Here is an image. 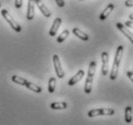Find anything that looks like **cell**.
<instances>
[{
    "mask_svg": "<svg viewBox=\"0 0 133 125\" xmlns=\"http://www.w3.org/2000/svg\"><path fill=\"white\" fill-rule=\"evenodd\" d=\"M123 46H119L116 51V55L114 58L113 66H112V70L110 72V79L114 81L116 80L118 77V72H119V68H120V63L123 57Z\"/></svg>",
    "mask_w": 133,
    "mask_h": 125,
    "instance_id": "6da1fadb",
    "label": "cell"
},
{
    "mask_svg": "<svg viewBox=\"0 0 133 125\" xmlns=\"http://www.w3.org/2000/svg\"><path fill=\"white\" fill-rule=\"evenodd\" d=\"M96 67H97L96 61H92L90 63V65H89L88 75H87V79H86V81H85V86H84V92L86 94H90L91 91H92L94 77H95V73H96Z\"/></svg>",
    "mask_w": 133,
    "mask_h": 125,
    "instance_id": "7a4b0ae2",
    "label": "cell"
},
{
    "mask_svg": "<svg viewBox=\"0 0 133 125\" xmlns=\"http://www.w3.org/2000/svg\"><path fill=\"white\" fill-rule=\"evenodd\" d=\"M1 15H2V17L6 20L7 22L10 24L11 27H12V28H13L16 32H20V31H21V26L17 23L16 20H14L13 17H11V15L9 14V12H8V11L5 10V9L1 10Z\"/></svg>",
    "mask_w": 133,
    "mask_h": 125,
    "instance_id": "3957f363",
    "label": "cell"
},
{
    "mask_svg": "<svg viewBox=\"0 0 133 125\" xmlns=\"http://www.w3.org/2000/svg\"><path fill=\"white\" fill-rule=\"evenodd\" d=\"M114 114H115V111L113 109L100 108L91 110L90 112H88V115H89V117H95V116H97V115H113Z\"/></svg>",
    "mask_w": 133,
    "mask_h": 125,
    "instance_id": "277c9868",
    "label": "cell"
},
{
    "mask_svg": "<svg viewBox=\"0 0 133 125\" xmlns=\"http://www.w3.org/2000/svg\"><path fill=\"white\" fill-rule=\"evenodd\" d=\"M52 61H53L54 69H55L57 77L59 79H63L64 76H65V73H64V70H63V68H62V64H61L60 58L58 56V54H53Z\"/></svg>",
    "mask_w": 133,
    "mask_h": 125,
    "instance_id": "5b68a950",
    "label": "cell"
},
{
    "mask_svg": "<svg viewBox=\"0 0 133 125\" xmlns=\"http://www.w3.org/2000/svg\"><path fill=\"white\" fill-rule=\"evenodd\" d=\"M101 73L103 76H107L109 71V54L106 51H103L101 53Z\"/></svg>",
    "mask_w": 133,
    "mask_h": 125,
    "instance_id": "8992f818",
    "label": "cell"
},
{
    "mask_svg": "<svg viewBox=\"0 0 133 125\" xmlns=\"http://www.w3.org/2000/svg\"><path fill=\"white\" fill-rule=\"evenodd\" d=\"M116 26L118 27V29L122 32V33L125 36V37L128 39V40L131 42L133 44V33L131 32L130 30H128L127 27H125V25L124 24H123L122 22H118V23L116 24Z\"/></svg>",
    "mask_w": 133,
    "mask_h": 125,
    "instance_id": "52a82bcc",
    "label": "cell"
},
{
    "mask_svg": "<svg viewBox=\"0 0 133 125\" xmlns=\"http://www.w3.org/2000/svg\"><path fill=\"white\" fill-rule=\"evenodd\" d=\"M35 4H36L37 7L39 8V10L42 12V14H43L45 17H49L50 16H51V12H50L49 9L43 4V2L42 0H35Z\"/></svg>",
    "mask_w": 133,
    "mask_h": 125,
    "instance_id": "ba28073f",
    "label": "cell"
},
{
    "mask_svg": "<svg viewBox=\"0 0 133 125\" xmlns=\"http://www.w3.org/2000/svg\"><path fill=\"white\" fill-rule=\"evenodd\" d=\"M61 24H62V19L61 17H56L53 21V24H52V26L50 28L49 30V35L51 37H54L55 35H56L57 31L59 30V28H60Z\"/></svg>",
    "mask_w": 133,
    "mask_h": 125,
    "instance_id": "9c48e42d",
    "label": "cell"
},
{
    "mask_svg": "<svg viewBox=\"0 0 133 125\" xmlns=\"http://www.w3.org/2000/svg\"><path fill=\"white\" fill-rule=\"evenodd\" d=\"M35 16V0H28L27 6V20H32Z\"/></svg>",
    "mask_w": 133,
    "mask_h": 125,
    "instance_id": "30bf717a",
    "label": "cell"
},
{
    "mask_svg": "<svg viewBox=\"0 0 133 125\" xmlns=\"http://www.w3.org/2000/svg\"><path fill=\"white\" fill-rule=\"evenodd\" d=\"M84 75H85L84 70H79V71L77 72L76 74L74 75L72 78L69 81V85H70V86H72V85H76L78 81H80L82 80V78L84 77Z\"/></svg>",
    "mask_w": 133,
    "mask_h": 125,
    "instance_id": "8fae6325",
    "label": "cell"
},
{
    "mask_svg": "<svg viewBox=\"0 0 133 125\" xmlns=\"http://www.w3.org/2000/svg\"><path fill=\"white\" fill-rule=\"evenodd\" d=\"M113 10H114V5H113V4H108L106 8H105L102 12H101V14H100V16H99V19L101 20H106L107 17H108V16L111 14V12H112Z\"/></svg>",
    "mask_w": 133,
    "mask_h": 125,
    "instance_id": "7c38bea8",
    "label": "cell"
},
{
    "mask_svg": "<svg viewBox=\"0 0 133 125\" xmlns=\"http://www.w3.org/2000/svg\"><path fill=\"white\" fill-rule=\"evenodd\" d=\"M72 33L76 36V37H78L79 39H81V40H83V41H88L89 40V36L87 35L84 31L82 30H80L79 28H73L72 29Z\"/></svg>",
    "mask_w": 133,
    "mask_h": 125,
    "instance_id": "4fadbf2b",
    "label": "cell"
},
{
    "mask_svg": "<svg viewBox=\"0 0 133 125\" xmlns=\"http://www.w3.org/2000/svg\"><path fill=\"white\" fill-rule=\"evenodd\" d=\"M25 86H26L28 89H30V90H32L33 92H36V93H41L42 90H43L41 86L35 85V84H33V82H30V81H27Z\"/></svg>",
    "mask_w": 133,
    "mask_h": 125,
    "instance_id": "5bb4252c",
    "label": "cell"
},
{
    "mask_svg": "<svg viewBox=\"0 0 133 125\" xmlns=\"http://www.w3.org/2000/svg\"><path fill=\"white\" fill-rule=\"evenodd\" d=\"M68 107V104L66 102H55L50 105V108L52 110H65Z\"/></svg>",
    "mask_w": 133,
    "mask_h": 125,
    "instance_id": "9a60e30c",
    "label": "cell"
},
{
    "mask_svg": "<svg viewBox=\"0 0 133 125\" xmlns=\"http://www.w3.org/2000/svg\"><path fill=\"white\" fill-rule=\"evenodd\" d=\"M124 117H125V122L127 123H131L132 122V107H127L125 112H124Z\"/></svg>",
    "mask_w": 133,
    "mask_h": 125,
    "instance_id": "2e32d148",
    "label": "cell"
},
{
    "mask_svg": "<svg viewBox=\"0 0 133 125\" xmlns=\"http://www.w3.org/2000/svg\"><path fill=\"white\" fill-rule=\"evenodd\" d=\"M12 81L15 82V84H17V85H26L27 81L26 79L22 78V77H19V76H16V75H14L13 77H12Z\"/></svg>",
    "mask_w": 133,
    "mask_h": 125,
    "instance_id": "e0dca14e",
    "label": "cell"
},
{
    "mask_svg": "<svg viewBox=\"0 0 133 125\" xmlns=\"http://www.w3.org/2000/svg\"><path fill=\"white\" fill-rule=\"evenodd\" d=\"M55 88H56V79L52 77L48 81V92L49 93H53L55 91Z\"/></svg>",
    "mask_w": 133,
    "mask_h": 125,
    "instance_id": "ac0fdd59",
    "label": "cell"
},
{
    "mask_svg": "<svg viewBox=\"0 0 133 125\" xmlns=\"http://www.w3.org/2000/svg\"><path fill=\"white\" fill-rule=\"evenodd\" d=\"M69 35H70V31L68 30V29L64 30L63 32L58 36V38H57V42H58V43H63L64 41L69 37Z\"/></svg>",
    "mask_w": 133,
    "mask_h": 125,
    "instance_id": "d6986e66",
    "label": "cell"
},
{
    "mask_svg": "<svg viewBox=\"0 0 133 125\" xmlns=\"http://www.w3.org/2000/svg\"><path fill=\"white\" fill-rule=\"evenodd\" d=\"M22 3H23V0H15V7L19 9L22 6Z\"/></svg>",
    "mask_w": 133,
    "mask_h": 125,
    "instance_id": "ffe728a7",
    "label": "cell"
},
{
    "mask_svg": "<svg viewBox=\"0 0 133 125\" xmlns=\"http://www.w3.org/2000/svg\"><path fill=\"white\" fill-rule=\"evenodd\" d=\"M55 1H56L58 7H60V8L65 7V1H64V0H55Z\"/></svg>",
    "mask_w": 133,
    "mask_h": 125,
    "instance_id": "44dd1931",
    "label": "cell"
},
{
    "mask_svg": "<svg viewBox=\"0 0 133 125\" xmlns=\"http://www.w3.org/2000/svg\"><path fill=\"white\" fill-rule=\"evenodd\" d=\"M125 7H133V0H127L124 2Z\"/></svg>",
    "mask_w": 133,
    "mask_h": 125,
    "instance_id": "7402d4cb",
    "label": "cell"
},
{
    "mask_svg": "<svg viewBox=\"0 0 133 125\" xmlns=\"http://www.w3.org/2000/svg\"><path fill=\"white\" fill-rule=\"evenodd\" d=\"M125 26L129 27V28H133V21L132 20H127V21H125Z\"/></svg>",
    "mask_w": 133,
    "mask_h": 125,
    "instance_id": "603a6c76",
    "label": "cell"
},
{
    "mask_svg": "<svg viewBox=\"0 0 133 125\" xmlns=\"http://www.w3.org/2000/svg\"><path fill=\"white\" fill-rule=\"evenodd\" d=\"M127 77H128V79H129V80H130V81H132V82H133V72H127Z\"/></svg>",
    "mask_w": 133,
    "mask_h": 125,
    "instance_id": "cb8c5ba5",
    "label": "cell"
},
{
    "mask_svg": "<svg viewBox=\"0 0 133 125\" xmlns=\"http://www.w3.org/2000/svg\"><path fill=\"white\" fill-rule=\"evenodd\" d=\"M129 19H130L131 20H133V13H132V14H130V15H129Z\"/></svg>",
    "mask_w": 133,
    "mask_h": 125,
    "instance_id": "d4e9b609",
    "label": "cell"
},
{
    "mask_svg": "<svg viewBox=\"0 0 133 125\" xmlns=\"http://www.w3.org/2000/svg\"><path fill=\"white\" fill-rule=\"evenodd\" d=\"M79 1H82V0H79Z\"/></svg>",
    "mask_w": 133,
    "mask_h": 125,
    "instance_id": "484cf974",
    "label": "cell"
},
{
    "mask_svg": "<svg viewBox=\"0 0 133 125\" xmlns=\"http://www.w3.org/2000/svg\"><path fill=\"white\" fill-rule=\"evenodd\" d=\"M0 7H1V4H0Z\"/></svg>",
    "mask_w": 133,
    "mask_h": 125,
    "instance_id": "4316f807",
    "label": "cell"
}]
</instances>
